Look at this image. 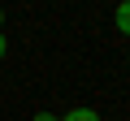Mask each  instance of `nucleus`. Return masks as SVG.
I'll return each instance as SVG.
<instances>
[{
  "label": "nucleus",
  "instance_id": "nucleus-1",
  "mask_svg": "<svg viewBox=\"0 0 130 121\" xmlns=\"http://www.w3.org/2000/svg\"><path fill=\"white\" fill-rule=\"evenodd\" d=\"M113 22H117V30H121V35H130V0H121V5H117Z\"/></svg>",
  "mask_w": 130,
  "mask_h": 121
},
{
  "label": "nucleus",
  "instance_id": "nucleus-5",
  "mask_svg": "<svg viewBox=\"0 0 130 121\" xmlns=\"http://www.w3.org/2000/svg\"><path fill=\"white\" fill-rule=\"evenodd\" d=\"M0 22H5V9H0Z\"/></svg>",
  "mask_w": 130,
  "mask_h": 121
},
{
  "label": "nucleus",
  "instance_id": "nucleus-4",
  "mask_svg": "<svg viewBox=\"0 0 130 121\" xmlns=\"http://www.w3.org/2000/svg\"><path fill=\"white\" fill-rule=\"evenodd\" d=\"M5 52H9V43H5V35H0V61H5Z\"/></svg>",
  "mask_w": 130,
  "mask_h": 121
},
{
  "label": "nucleus",
  "instance_id": "nucleus-2",
  "mask_svg": "<svg viewBox=\"0 0 130 121\" xmlns=\"http://www.w3.org/2000/svg\"><path fill=\"white\" fill-rule=\"evenodd\" d=\"M61 121H100V112H95V108H70Z\"/></svg>",
  "mask_w": 130,
  "mask_h": 121
},
{
  "label": "nucleus",
  "instance_id": "nucleus-3",
  "mask_svg": "<svg viewBox=\"0 0 130 121\" xmlns=\"http://www.w3.org/2000/svg\"><path fill=\"white\" fill-rule=\"evenodd\" d=\"M30 121H61V117H56V112H35Z\"/></svg>",
  "mask_w": 130,
  "mask_h": 121
}]
</instances>
